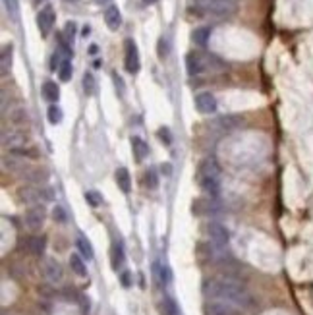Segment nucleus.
Wrapping results in <instances>:
<instances>
[{
  "instance_id": "obj_10",
  "label": "nucleus",
  "mask_w": 313,
  "mask_h": 315,
  "mask_svg": "<svg viewBox=\"0 0 313 315\" xmlns=\"http://www.w3.org/2000/svg\"><path fill=\"white\" fill-rule=\"evenodd\" d=\"M54 22H56L54 8H52L50 4L43 6V8L39 10V14H37V27H39V31H41V35H43V37H46V35L52 31Z\"/></svg>"
},
{
  "instance_id": "obj_14",
  "label": "nucleus",
  "mask_w": 313,
  "mask_h": 315,
  "mask_svg": "<svg viewBox=\"0 0 313 315\" xmlns=\"http://www.w3.org/2000/svg\"><path fill=\"white\" fill-rule=\"evenodd\" d=\"M197 176H211V178H219L221 176V166L217 162V158L207 157L201 160L199 168H197Z\"/></svg>"
},
{
  "instance_id": "obj_15",
  "label": "nucleus",
  "mask_w": 313,
  "mask_h": 315,
  "mask_svg": "<svg viewBox=\"0 0 313 315\" xmlns=\"http://www.w3.org/2000/svg\"><path fill=\"white\" fill-rule=\"evenodd\" d=\"M114 180H116V186L122 194H130L132 192V176H130V170L126 166H120L116 168L114 172Z\"/></svg>"
},
{
  "instance_id": "obj_42",
  "label": "nucleus",
  "mask_w": 313,
  "mask_h": 315,
  "mask_svg": "<svg viewBox=\"0 0 313 315\" xmlns=\"http://www.w3.org/2000/svg\"><path fill=\"white\" fill-rule=\"evenodd\" d=\"M97 52H99V46H97V45H91L89 46V54H97Z\"/></svg>"
},
{
  "instance_id": "obj_3",
  "label": "nucleus",
  "mask_w": 313,
  "mask_h": 315,
  "mask_svg": "<svg viewBox=\"0 0 313 315\" xmlns=\"http://www.w3.org/2000/svg\"><path fill=\"white\" fill-rule=\"evenodd\" d=\"M226 66L217 54H201V52H190L186 56V70L190 76H199L209 70H223Z\"/></svg>"
},
{
  "instance_id": "obj_33",
  "label": "nucleus",
  "mask_w": 313,
  "mask_h": 315,
  "mask_svg": "<svg viewBox=\"0 0 313 315\" xmlns=\"http://www.w3.org/2000/svg\"><path fill=\"white\" fill-rule=\"evenodd\" d=\"M52 219H54L56 223H66L68 215H66V211H64V207H60V205L52 207Z\"/></svg>"
},
{
  "instance_id": "obj_18",
  "label": "nucleus",
  "mask_w": 313,
  "mask_h": 315,
  "mask_svg": "<svg viewBox=\"0 0 313 315\" xmlns=\"http://www.w3.org/2000/svg\"><path fill=\"white\" fill-rule=\"evenodd\" d=\"M130 143H132V151H134V157L135 160H143V158L149 155V145L139 137V135H132V139H130Z\"/></svg>"
},
{
  "instance_id": "obj_5",
  "label": "nucleus",
  "mask_w": 313,
  "mask_h": 315,
  "mask_svg": "<svg viewBox=\"0 0 313 315\" xmlns=\"http://www.w3.org/2000/svg\"><path fill=\"white\" fill-rule=\"evenodd\" d=\"M124 68L128 74H137L141 68V60H139V50L135 45L134 39H126L124 41Z\"/></svg>"
},
{
  "instance_id": "obj_34",
  "label": "nucleus",
  "mask_w": 313,
  "mask_h": 315,
  "mask_svg": "<svg viewBox=\"0 0 313 315\" xmlns=\"http://www.w3.org/2000/svg\"><path fill=\"white\" fill-rule=\"evenodd\" d=\"M27 118H29V114H27L25 109H18V111L12 113V122H14V124H25Z\"/></svg>"
},
{
  "instance_id": "obj_16",
  "label": "nucleus",
  "mask_w": 313,
  "mask_h": 315,
  "mask_svg": "<svg viewBox=\"0 0 313 315\" xmlns=\"http://www.w3.org/2000/svg\"><path fill=\"white\" fill-rule=\"evenodd\" d=\"M105 22H107V27L111 31H118V27L122 25V14L118 10V6L111 4L107 10H105Z\"/></svg>"
},
{
  "instance_id": "obj_28",
  "label": "nucleus",
  "mask_w": 313,
  "mask_h": 315,
  "mask_svg": "<svg viewBox=\"0 0 313 315\" xmlns=\"http://www.w3.org/2000/svg\"><path fill=\"white\" fill-rule=\"evenodd\" d=\"M168 52H170V41H168L166 35H162L158 39V43H156V56H158V60H166Z\"/></svg>"
},
{
  "instance_id": "obj_29",
  "label": "nucleus",
  "mask_w": 313,
  "mask_h": 315,
  "mask_svg": "<svg viewBox=\"0 0 313 315\" xmlns=\"http://www.w3.org/2000/svg\"><path fill=\"white\" fill-rule=\"evenodd\" d=\"M46 118H48V122H50L52 126L60 124V122H62V118H64L62 109H60L58 105H50V107H48V111H46Z\"/></svg>"
},
{
  "instance_id": "obj_17",
  "label": "nucleus",
  "mask_w": 313,
  "mask_h": 315,
  "mask_svg": "<svg viewBox=\"0 0 313 315\" xmlns=\"http://www.w3.org/2000/svg\"><path fill=\"white\" fill-rule=\"evenodd\" d=\"M41 93H43V99L48 101V103H58V99H60V87H58V83L56 81H45L43 83V87H41Z\"/></svg>"
},
{
  "instance_id": "obj_46",
  "label": "nucleus",
  "mask_w": 313,
  "mask_h": 315,
  "mask_svg": "<svg viewBox=\"0 0 313 315\" xmlns=\"http://www.w3.org/2000/svg\"><path fill=\"white\" fill-rule=\"evenodd\" d=\"M97 2H99V4H107L109 0H97Z\"/></svg>"
},
{
  "instance_id": "obj_4",
  "label": "nucleus",
  "mask_w": 313,
  "mask_h": 315,
  "mask_svg": "<svg viewBox=\"0 0 313 315\" xmlns=\"http://www.w3.org/2000/svg\"><path fill=\"white\" fill-rule=\"evenodd\" d=\"M50 190H43L37 186H22L18 190V199L27 205H39L41 199H50Z\"/></svg>"
},
{
  "instance_id": "obj_7",
  "label": "nucleus",
  "mask_w": 313,
  "mask_h": 315,
  "mask_svg": "<svg viewBox=\"0 0 313 315\" xmlns=\"http://www.w3.org/2000/svg\"><path fill=\"white\" fill-rule=\"evenodd\" d=\"M205 234L209 236V240L215 244V246H226L228 244V240H230V232H228V228L221 223H217V221H211V223H207L205 225Z\"/></svg>"
},
{
  "instance_id": "obj_12",
  "label": "nucleus",
  "mask_w": 313,
  "mask_h": 315,
  "mask_svg": "<svg viewBox=\"0 0 313 315\" xmlns=\"http://www.w3.org/2000/svg\"><path fill=\"white\" fill-rule=\"evenodd\" d=\"M203 314L205 315H238V312L234 310L232 304L215 300V302H207V304H205Z\"/></svg>"
},
{
  "instance_id": "obj_1",
  "label": "nucleus",
  "mask_w": 313,
  "mask_h": 315,
  "mask_svg": "<svg viewBox=\"0 0 313 315\" xmlns=\"http://www.w3.org/2000/svg\"><path fill=\"white\" fill-rule=\"evenodd\" d=\"M203 294L207 298L240 308H249L253 304V298L247 292L246 286L234 278H209L203 282Z\"/></svg>"
},
{
  "instance_id": "obj_8",
  "label": "nucleus",
  "mask_w": 313,
  "mask_h": 315,
  "mask_svg": "<svg viewBox=\"0 0 313 315\" xmlns=\"http://www.w3.org/2000/svg\"><path fill=\"white\" fill-rule=\"evenodd\" d=\"M46 219V211L43 205H33L31 209L25 211V217H23V223L29 230H41V226L45 225Z\"/></svg>"
},
{
  "instance_id": "obj_30",
  "label": "nucleus",
  "mask_w": 313,
  "mask_h": 315,
  "mask_svg": "<svg viewBox=\"0 0 313 315\" xmlns=\"http://www.w3.org/2000/svg\"><path fill=\"white\" fill-rule=\"evenodd\" d=\"M72 74H74L72 62H70V58H64L62 66H60V70H58V78H60V81H70V79H72Z\"/></svg>"
},
{
  "instance_id": "obj_26",
  "label": "nucleus",
  "mask_w": 313,
  "mask_h": 315,
  "mask_svg": "<svg viewBox=\"0 0 313 315\" xmlns=\"http://www.w3.org/2000/svg\"><path fill=\"white\" fill-rule=\"evenodd\" d=\"M4 2V8H6V14L12 22H18L20 20V2L18 0H2Z\"/></svg>"
},
{
  "instance_id": "obj_13",
  "label": "nucleus",
  "mask_w": 313,
  "mask_h": 315,
  "mask_svg": "<svg viewBox=\"0 0 313 315\" xmlns=\"http://www.w3.org/2000/svg\"><path fill=\"white\" fill-rule=\"evenodd\" d=\"M197 184L203 192L207 194V197H217L221 194V180L219 178H211V176H197Z\"/></svg>"
},
{
  "instance_id": "obj_20",
  "label": "nucleus",
  "mask_w": 313,
  "mask_h": 315,
  "mask_svg": "<svg viewBox=\"0 0 313 315\" xmlns=\"http://www.w3.org/2000/svg\"><path fill=\"white\" fill-rule=\"evenodd\" d=\"M45 248H46L45 236H31V238H27V249H29V253L41 257V255L45 253Z\"/></svg>"
},
{
  "instance_id": "obj_23",
  "label": "nucleus",
  "mask_w": 313,
  "mask_h": 315,
  "mask_svg": "<svg viewBox=\"0 0 313 315\" xmlns=\"http://www.w3.org/2000/svg\"><path fill=\"white\" fill-rule=\"evenodd\" d=\"M111 263H112V269L114 271H118L120 267H122V263H124V248H122V244H120V242H114V244H112Z\"/></svg>"
},
{
  "instance_id": "obj_38",
  "label": "nucleus",
  "mask_w": 313,
  "mask_h": 315,
  "mask_svg": "<svg viewBox=\"0 0 313 315\" xmlns=\"http://www.w3.org/2000/svg\"><path fill=\"white\" fill-rule=\"evenodd\" d=\"M158 137H160V141H164L166 145L172 143V135H170V130H168V128H158Z\"/></svg>"
},
{
  "instance_id": "obj_44",
  "label": "nucleus",
  "mask_w": 313,
  "mask_h": 315,
  "mask_svg": "<svg viewBox=\"0 0 313 315\" xmlns=\"http://www.w3.org/2000/svg\"><path fill=\"white\" fill-rule=\"evenodd\" d=\"M143 2H145V4H155L156 0H143Z\"/></svg>"
},
{
  "instance_id": "obj_24",
  "label": "nucleus",
  "mask_w": 313,
  "mask_h": 315,
  "mask_svg": "<svg viewBox=\"0 0 313 315\" xmlns=\"http://www.w3.org/2000/svg\"><path fill=\"white\" fill-rule=\"evenodd\" d=\"M70 269H72V273H76L78 276H85L87 275V267H85L83 257L79 253H72L70 255Z\"/></svg>"
},
{
  "instance_id": "obj_45",
  "label": "nucleus",
  "mask_w": 313,
  "mask_h": 315,
  "mask_svg": "<svg viewBox=\"0 0 313 315\" xmlns=\"http://www.w3.org/2000/svg\"><path fill=\"white\" fill-rule=\"evenodd\" d=\"M41 2H45V0H33V4H41Z\"/></svg>"
},
{
  "instance_id": "obj_36",
  "label": "nucleus",
  "mask_w": 313,
  "mask_h": 315,
  "mask_svg": "<svg viewBox=\"0 0 313 315\" xmlns=\"http://www.w3.org/2000/svg\"><path fill=\"white\" fill-rule=\"evenodd\" d=\"M74 35H76V23L68 22L66 27H64V33H62V37L66 39V43H70V45H72V41H74Z\"/></svg>"
},
{
  "instance_id": "obj_37",
  "label": "nucleus",
  "mask_w": 313,
  "mask_h": 315,
  "mask_svg": "<svg viewBox=\"0 0 313 315\" xmlns=\"http://www.w3.org/2000/svg\"><path fill=\"white\" fill-rule=\"evenodd\" d=\"M85 201L89 203L91 207H97V205L101 203V196H99L97 192H87V194H85Z\"/></svg>"
},
{
  "instance_id": "obj_2",
  "label": "nucleus",
  "mask_w": 313,
  "mask_h": 315,
  "mask_svg": "<svg viewBox=\"0 0 313 315\" xmlns=\"http://www.w3.org/2000/svg\"><path fill=\"white\" fill-rule=\"evenodd\" d=\"M196 8L201 16L215 20H228L238 10V0H196Z\"/></svg>"
},
{
  "instance_id": "obj_19",
  "label": "nucleus",
  "mask_w": 313,
  "mask_h": 315,
  "mask_svg": "<svg viewBox=\"0 0 313 315\" xmlns=\"http://www.w3.org/2000/svg\"><path fill=\"white\" fill-rule=\"evenodd\" d=\"M12 45H4L2 46V52H0V74L6 78L10 74V68H12Z\"/></svg>"
},
{
  "instance_id": "obj_32",
  "label": "nucleus",
  "mask_w": 313,
  "mask_h": 315,
  "mask_svg": "<svg viewBox=\"0 0 313 315\" xmlns=\"http://www.w3.org/2000/svg\"><path fill=\"white\" fill-rule=\"evenodd\" d=\"M145 186H147L149 190H155L156 186H158V176H156V170L153 166L145 172Z\"/></svg>"
},
{
  "instance_id": "obj_41",
  "label": "nucleus",
  "mask_w": 313,
  "mask_h": 315,
  "mask_svg": "<svg viewBox=\"0 0 313 315\" xmlns=\"http://www.w3.org/2000/svg\"><path fill=\"white\" fill-rule=\"evenodd\" d=\"M160 170H162L164 174H170V164H168V162H164V164L160 166Z\"/></svg>"
},
{
  "instance_id": "obj_11",
  "label": "nucleus",
  "mask_w": 313,
  "mask_h": 315,
  "mask_svg": "<svg viewBox=\"0 0 313 315\" xmlns=\"http://www.w3.org/2000/svg\"><path fill=\"white\" fill-rule=\"evenodd\" d=\"M196 109L199 114H215L217 113V99L213 93L203 91L199 95H196Z\"/></svg>"
},
{
  "instance_id": "obj_31",
  "label": "nucleus",
  "mask_w": 313,
  "mask_h": 315,
  "mask_svg": "<svg viewBox=\"0 0 313 315\" xmlns=\"http://www.w3.org/2000/svg\"><path fill=\"white\" fill-rule=\"evenodd\" d=\"M81 81H83V91H85L87 95H93V93H95V87H97V83H95V76H93L91 72H85Z\"/></svg>"
},
{
  "instance_id": "obj_9",
  "label": "nucleus",
  "mask_w": 313,
  "mask_h": 315,
  "mask_svg": "<svg viewBox=\"0 0 313 315\" xmlns=\"http://www.w3.org/2000/svg\"><path fill=\"white\" fill-rule=\"evenodd\" d=\"M43 273H45V278L50 284H60L62 278H64V269L60 265V261L54 259V257H46L43 261Z\"/></svg>"
},
{
  "instance_id": "obj_21",
  "label": "nucleus",
  "mask_w": 313,
  "mask_h": 315,
  "mask_svg": "<svg viewBox=\"0 0 313 315\" xmlns=\"http://www.w3.org/2000/svg\"><path fill=\"white\" fill-rule=\"evenodd\" d=\"M153 276H155V280L160 286H166L170 282V278H172L170 276V269L166 265L158 263V261H155V265H153Z\"/></svg>"
},
{
  "instance_id": "obj_22",
  "label": "nucleus",
  "mask_w": 313,
  "mask_h": 315,
  "mask_svg": "<svg viewBox=\"0 0 313 315\" xmlns=\"http://www.w3.org/2000/svg\"><path fill=\"white\" fill-rule=\"evenodd\" d=\"M211 27H207V25H203V27H196L194 29V33H192V39H194V43L199 46H207L209 43V37H211Z\"/></svg>"
},
{
  "instance_id": "obj_35",
  "label": "nucleus",
  "mask_w": 313,
  "mask_h": 315,
  "mask_svg": "<svg viewBox=\"0 0 313 315\" xmlns=\"http://www.w3.org/2000/svg\"><path fill=\"white\" fill-rule=\"evenodd\" d=\"M62 54H64V52H62L60 48H58V50H56V52L52 54V58H50V70H52V72L60 70V66H62V62H64V60H62Z\"/></svg>"
},
{
  "instance_id": "obj_25",
  "label": "nucleus",
  "mask_w": 313,
  "mask_h": 315,
  "mask_svg": "<svg viewBox=\"0 0 313 315\" xmlns=\"http://www.w3.org/2000/svg\"><path fill=\"white\" fill-rule=\"evenodd\" d=\"M76 246L79 249V253H81V257H85L87 261H91L93 257H95V251H93V246H91V242L85 238V236H78V240H76Z\"/></svg>"
},
{
  "instance_id": "obj_40",
  "label": "nucleus",
  "mask_w": 313,
  "mask_h": 315,
  "mask_svg": "<svg viewBox=\"0 0 313 315\" xmlns=\"http://www.w3.org/2000/svg\"><path fill=\"white\" fill-rule=\"evenodd\" d=\"M112 81H114V85H116V91H120V95H124V81H122V78L114 72L112 74Z\"/></svg>"
},
{
  "instance_id": "obj_43",
  "label": "nucleus",
  "mask_w": 313,
  "mask_h": 315,
  "mask_svg": "<svg viewBox=\"0 0 313 315\" xmlns=\"http://www.w3.org/2000/svg\"><path fill=\"white\" fill-rule=\"evenodd\" d=\"M91 33V27L89 25H85V27H83V35H85V37H87V35H89Z\"/></svg>"
},
{
  "instance_id": "obj_6",
  "label": "nucleus",
  "mask_w": 313,
  "mask_h": 315,
  "mask_svg": "<svg viewBox=\"0 0 313 315\" xmlns=\"http://www.w3.org/2000/svg\"><path fill=\"white\" fill-rule=\"evenodd\" d=\"M223 207L221 203L217 201V197H197L192 201V213L197 215V217H209V215H215L219 213Z\"/></svg>"
},
{
  "instance_id": "obj_39",
  "label": "nucleus",
  "mask_w": 313,
  "mask_h": 315,
  "mask_svg": "<svg viewBox=\"0 0 313 315\" xmlns=\"http://www.w3.org/2000/svg\"><path fill=\"white\" fill-rule=\"evenodd\" d=\"M120 280H122V286H124V288H130V286H132V273H130V271H124L122 276H120Z\"/></svg>"
},
{
  "instance_id": "obj_27",
  "label": "nucleus",
  "mask_w": 313,
  "mask_h": 315,
  "mask_svg": "<svg viewBox=\"0 0 313 315\" xmlns=\"http://www.w3.org/2000/svg\"><path fill=\"white\" fill-rule=\"evenodd\" d=\"M158 312H160V315H176L178 314L176 302H174L172 298H164V300H160V304H158Z\"/></svg>"
}]
</instances>
